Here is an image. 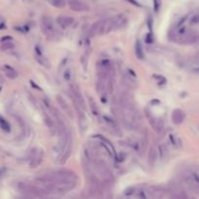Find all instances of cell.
Here are the masks:
<instances>
[{
    "instance_id": "cell-16",
    "label": "cell",
    "mask_w": 199,
    "mask_h": 199,
    "mask_svg": "<svg viewBox=\"0 0 199 199\" xmlns=\"http://www.w3.org/2000/svg\"><path fill=\"white\" fill-rule=\"evenodd\" d=\"M135 54H136V56L139 59H143L144 56H145V54H144V51H143L142 44H141L140 41H137L136 42V46H135Z\"/></svg>"
},
{
    "instance_id": "cell-23",
    "label": "cell",
    "mask_w": 199,
    "mask_h": 199,
    "mask_svg": "<svg viewBox=\"0 0 199 199\" xmlns=\"http://www.w3.org/2000/svg\"><path fill=\"white\" fill-rule=\"evenodd\" d=\"M89 101L92 103V105L90 104L91 105L90 107H91L92 112L94 113V115H97V107H96V105H95V102H94V100L92 99V97H89Z\"/></svg>"
},
{
    "instance_id": "cell-25",
    "label": "cell",
    "mask_w": 199,
    "mask_h": 199,
    "mask_svg": "<svg viewBox=\"0 0 199 199\" xmlns=\"http://www.w3.org/2000/svg\"><path fill=\"white\" fill-rule=\"evenodd\" d=\"M194 71H195V72H197V73H199V67H197V68H196Z\"/></svg>"
},
{
    "instance_id": "cell-12",
    "label": "cell",
    "mask_w": 199,
    "mask_h": 199,
    "mask_svg": "<svg viewBox=\"0 0 199 199\" xmlns=\"http://www.w3.org/2000/svg\"><path fill=\"white\" fill-rule=\"evenodd\" d=\"M73 22H74V19L71 18V17H59V18H57V24L63 29L70 27Z\"/></svg>"
},
{
    "instance_id": "cell-4",
    "label": "cell",
    "mask_w": 199,
    "mask_h": 199,
    "mask_svg": "<svg viewBox=\"0 0 199 199\" xmlns=\"http://www.w3.org/2000/svg\"><path fill=\"white\" fill-rule=\"evenodd\" d=\"M69 89H70V94H71V97H72V100H73L75 107H79L82 109V110L86 111V105L85 99H83V96L80 90L79 86H78L76 83H70Z\"/></svg>"
},
{
    "instance_id": "cell-19",
    "label": "cell",
    "mask_w": 199,
    "mask_h": 199,
    "mask_svg": "<svg viewBox=\"0 0 199 199\" xmlns=\"http://www.w3.org/2000/svg\"><path fill=\"white\" fill-rule=\"evenodd\" d=\"M15 48V45L12 42H3L1 44V50L2 51H9V50H13Z\"/></svg>"
},
{
    "instance_id": "cell-10",
    "label": "cell",
    "mask_w": 199,
    "mask_h": 199,
    "mask_svg": "<svg viewBox=\"0 0 199 199\" xmlns=\"http://www.w3.org/2000/svg\"><path fill=\"white\" fill-rule=\"evenodd\" d=\"M184 118H186V115H184V111H182L181 109H175L172 113V122L175 123V125H181L183 123L184 120Z\"/></svg>"
},
{
    "instance_id": "cell-6",
    "label": "cell",
    "mask_w": 199,
    "mask_h": 199,
    "mask_svg": "<svg viewBox=\"0 0 199 199\" xmlns=\"http://www.w3.org/2000/svg\"><path fill=\"white\" fill-rule=\"evenodd\" d=\"M43 158H44V152L42 149L35 148L31 152V157L29 159V166L30 168H37L40 164L42 163Z\"/></svg>"
},
{
    "instance_id": "cell-2",
    "label": "cell",
    "mask_w": 199,
    "mask_h": 199,
    "mask_svg": "<svg viewBox=\"0 0 199 199\" xmlns=\"http://www.w3.org/2000/svg\"><path fill=\"white\" fill-rule=\"evenodd\" d=\"M126 22H127V19L125 15H118L114 18L105 19V21H103L102 34H106L113 30L122 28L126 24Z\"/></svg>"
},
{
    "instance_id": "cell-15",
    "label": "cell",
    "mask_w": 199,
    "mask_h": 199,
    "mask_svg": "<svg viewBox=\"0 0 199 199\" xmlns=\"http://www.w3.org/2000/svg\"><path fill=\"white\" fill-rule=\"evenodd\" d=\"M157 154H158V150L157 147L152 146L151 150H150V152H149V157H148V161L150 163V165H154L155 160H157Z\"/></svg>"
},
{
    "instance_id": "cell-18",
    "label": "cell",
    "mask_w": 199,
    "mask_h": 199,
    "mask_svg": "<svg viewBox=\"0 0 199 199\" xmlns=\"http://www.w3.org/2000/svg\"><path fill=\"white\" fill-rule=\"evenodd\" d=\"M36 60L37 61H38L40 64L41 65H43V66H45V67H47V68H49L51 66V64H50V62H49V60L46 58V57H44L42 56V54H38L36 56Z\"/></svg>"
},
{
    "instance_id": "cell-22",
    "label": "cell",
    "mask_w": 199,
    "mask_h": 199,
    "mask_svg": "<svg viewBox=\"0 0 199 199\" xmlns=\"http://www.w3.org/2000/svg\"><path fill=\"white\" fill-rule=\"evenodd\" d=\"M161 6V0H154V9L155 12H158Z\"/></svg>"
},
{
    "instance_id": "cell-24",
    "label": "cell",
    "mask_w": 199,
    "mask_h": 199,
    "mask_svg": "<svg viewBox=\"0 0 199 199\" xmlns=\"http://www.w3.org/2000/svg\"><path fill=\"white\" fill-rule=\"evenodd\" d=\"M127 2H129V3H131L132 5H134V6H136V7H141V5L139 2H137L136 0H126Z\"/></svg>"
},
{
    "instance_id": "cell-11",
    "label": "cell",
    "mask_w": 199,
    "mask_h": 199,
    "mask_svg": "<svg viewBox=\"0 0 199 199\" xmlns=\"http://www.w3.org/2000/svg\"><path fill=\"white\" fill-rule=\"evenodd\" d=\"M56 101H57V103L59 104L60 108H61L62 110L64 111L66 114L69 115V117H70V118H73V112H72V110L70 109V107H69L68 103L64 100V98L61 97V96H59V95H57V96H56Z\"/></svg>"
},
{
    "instance_id": "cell-1",
    "label": "cell",
    "mask_w": 199,
    "mask_h": 199,
    "mask_svg": "<svg viewBox=\"0 0 199 199\" xmlns=\"http://www.w3.org/2000/svg\"><path fill=\"white\" fill-rule=\"evenodd\" d=\"M174 40L182 45H193L199 43V34L194 30L186 29V27H182L175 34Z\"/></svg>"
},
{
    "instance_id": "cell-14",
    "label": "cell",
    "mask_w": 199,
    "mask_h": 199,
    "mask_svg": "<svg viewBox=\"0 0 199 199\" xmlns=\"http://www.w3.org/2000/svg\"><path fill=\"white\" fill-rule=\"evenodd\" d=\"M3 71H4L5 75H6V76L11 80H14L18 77V72L9 65H4L3 66Z\"/></svg>"
},
{
    "instance_id": "cell-9",
    "label": "cell",
    "mask_w": 199,
    "mask_h": 199,
    "mask_svg": "<svg viewBox=\"0 0 199 199\" xmlns=\"http://www.w3.org/2000/svg\"><path fill=\"white\" fill-rule=\"evenodd\" d=\"M102 29H103V21H97L91 25L89 29V36L93 37L97 35H102Z\"/></svg>"
},
{
    "instance_id": "cell-5",
    "label": "cell",
    "mask_w": 199,
    "mask_h": 199,
    "mask_svg": "<svg viewBox=\"0 0 199 199\" xmlns=\"http://www.w3.org/2000/svg\"><path fill=\"white\" fill-rule=\"evenodd\" d=\"M41 29L43 33L48 37L49 39H54L56 36V31L54 28V22L51 18L49 17H44L41 21Z\"/></svg>"
},
{
    "instance_id": "cell-7",
    "label": "cell",
    "mask_w": 199,
    "mask_h": 199,
    "mask_svg": "<svg viewBox=\"0 0 199 199\" xmlns=\"http://www.w3.org/2000/svg\"><path fill=\"white\" fill-rule=\"evenodd\" d=\"M72 137L69 138V140H68V143H67V145H66L65 147V149H64V151H63V152L61 154V155L58 157V163L59 164H64L66 161L68 160V158L70 157V155H71V152H72V147H73V145H72Z\"/></svg>"
},
{
    "instance_id": "cell-21",
    "label": "cell",
    "mask_w": 199,
    "mask_h": 199,
    "mask_svg": "<svg viewBox=\"0 0 199 199\" xmlns=\"http://www.w3.org/2000/svg\"><path fill=\"white\" fill-rule=\"evenodd\" d=\"M0 127H1L5 131H8V132L10 131V125H9V123H8L2 117H0Z\"/></svg>"
},
{
    "instance_id": "cell-3",
    "label": "cell",
    "mask_w": 199,
    "mask_h": 199,
    "mask_svg": "<svg viewBox=\"0 0 199 199\" xmlns=\"http://www.w3.org/2000/svg\"><path fill=\"white\" fill-rule=\"evenodd\" d=\"M18 189L22 193H24V194L31 196V197H44L48 193L40 186H35V184L25 183H19Z\"/></svg>"
},
{
    "instance_id": "cell-8",
    "label": "cell",
    "mask_w": 199,
    "mask_h": 199,
    "mask_svg": "<svg viewBox=\"0 0 199 199\" xmlns=\"http://www.w3.org/2000/svg\"><path fill=\"white\" fill-rule=\"evenodd\" d=\"M68 5L75 12H86L88 10V7L80 0H69Z\"/></svg>"
},
{
    "instance_id": "cell-17",
    "label": "cell",
    "mask_w": 199,
    "mask_h": 199,
    "mask_svg": "<svg viewBox=\"0 0 199 199\" xmlns=\"http://www.w3.org/2000/svg\"><path fill=\"white\" fill-rule=\"evenodd\" d=\"M123 82H125V85H127L129 88H136L137 86V83L134 79H132L130 77V75L125 74L123 76Z\"/></svg>"
},
{
    "instance_id": "cell-13",
    "label": "cell",
    "mask_w": 199,
    "mask_h": 199,
    "mask_svg": "<svg viewBox=\"0 0 199 199\" xmlns=\"http://www.w3.org/2000/svg\"><path fill=\"white\" fill-rule=\"evenodd\" d=\"M149 120H150V123H151L152 127L154 128L157 133H161V131H162L164 128V125H163L162 120L155 119V118H150V117H149Z\"/></svg>"
},
{
    "instance_id": "cell-20",
    "label": "cell",
    "mask_w": 199,
    "mask_h": 199,
    "mask_svg": "<svg viewBox=\"0 0 199 199\" xmlns=\"http://www.w3.org/2000/svg\"><path fill=\"white\" fill-rule=\"evenodd\" d=\"M51 2L53 4V6L56 8H63L66 4L65 0H51Z\"/></svg>"
}]
</instances>
